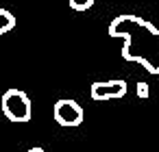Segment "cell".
Segmentation results:
<instances>
[{"mask_svg": "<svg viewBox=\"0 0 159 152\" xmlns=\"http://www.w3.org/2000/svg\"><path fill=\"white\" fill-rule=\"evenodd\" d=\"M92 5H94V0H70V7L74 11H87V9H92Z\"/></svg>", "mask_w": 159, "mask_h": 152, "instance_id": "6", "label": "cell"}, {"mask_svg": "<svg viewBox=\"0 0 159 152\" xmlns=\"http://www.w3.org/2000/svg\"><path fill=\"white\" fill-rule=\"evenodd\" d=\"M13 28H16V15L7 11L5 7H0V35H5Z\"/></svg>", "mask_w": 159, "mask_h": 152, "instance_id": "5", "label": "cell"}, {"mask_svg": "<svg viewBox=\"0 0 159 152\" xmlns=\"http://www.w3.org/2000/svg\"><path fill=\"white\" fill-rule=\"evenodd\" d=\"M89 96L96 102H105V100H118L126 96V80L122 78H113V80H96L89 87Z\"/></svg>", "mask_w": 159, "mask_h": 152, "instance_id": "4", "label": "cell"}, {"mask_svg": "<svg viewBox=\"0 0 159 152\" xmlns=\"http://www.w3.org/2000/svg\"><path fill=\"white\" fill-rule=\"evenodd\" d=\"M0 106H2L5 117L11 122H18V124L31 122V115H33L31 98L22 89H7L0 98Z\"/></svg>", "mask_w": 159, "mask_h": 152, "instance_id": "2", "label": "cell"}, {"mask_svg": "<svg viewBox=\"0 0 159 152\" xmlns=\"http://www.w3.org/2000/svg\"><path fill=\"white\" fill-rule=\"evenodd\" d=\"M26 152H46V150H44V148H37V145H35V148H31V150H26Z\"/></svg>", "mask_w": 159, "mask_h": 152, "instance_id": "8", "label": "cell"}, {"mask_svg": "<svg viewBox=\"0 0 159 152\" xmlns=\"http://www.w3.org/2000/svg\"><path fill=\"white\" fill-rule=\"evenodd\" d=\"M135 89H137V98H142V100H146V98H148V83L139 80Z\"/></svg>", "mask_w": 159, "mask_h": 152, "instance_id": "7", "label": "cell"}, {"mask_svg": "<svg viewBox=\"0 0 159 152\" xmlns=\"http://www.w3.org/2000/svg\"><path fill=\"white\" fill-rule=\"evenodd\" d=\"M109 35L122 39V59L139 63L148 74L159 76V28L137 15H118Z\"/></svg>", "mask_w": 159, "mask_h": 152, "instance_id": "1", "label": "cell"}, {"mask_svg": "<svg viewBox=\"0 0 159 152\" xmlns=\"http://www.w3.org/2000/svg\"><path fill=\"white\" fill-rule=\"evenodd\" d=\"M52 117L59 126H81L83 119H85V113H83V106L76 102V100H70V98H61L55 102L52 106Z\"/></svg>", "mask_w": 159, "mask_h": 152, "instance_id": "3", "label": "cell"}]
</instances>
